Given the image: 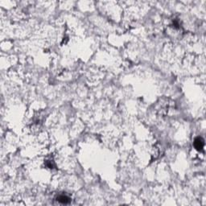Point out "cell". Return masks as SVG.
Segmentation results:
<instances>
[{
	"instance_id": "cell-1",
	"label": "cell",
	"mask_w": 206,
	"mask_h": 206,
	"mask_svg": "<svg viewBox=\"0 0 206 206\" xmlns=\"http://www.w3.org/2000/svg\"><path fill=\"white\" fill-rule=\"evenodd\" d=\"M205 146V142H204V139L201 137H197L194 140V146L197 151H202Z\"/></svg>"
},
{
	"instance_id": "cell-2",
	"label": "cell",
	"mask_w": 206,
	"mask_h": 206,
	"mask_svg": "<svg viewBox=\"0 0 206 206\" xmlns=\"http://www.w3.org/2000/svg\"><path fill=\"white\" fill-rule=\"evenodd\" d=\"M70 198L67 196L64 195H60L57 197V201H59L61 204H64V205H67L68 203L70 202Z\"/></svg>"
}]
</instances>
